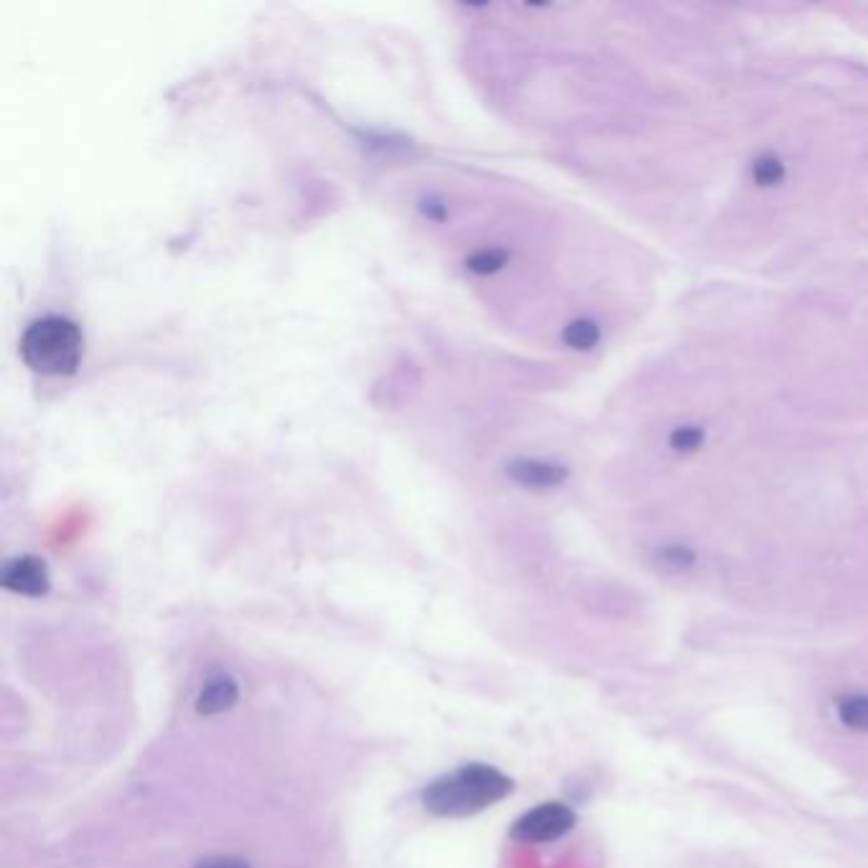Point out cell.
I'll return each mask as SVG.
<instances>
[{
    "instance_id": "cell-1",
    "label": "cell",
    "mask_w": 868,
    "mask_h": 868,
    "mask_svg": "<svg viewBox=\"0 0 868 868\" xmlns=\"http://www.w3.org/2000/svg\"><path fill=\"white\" fill-rule=\"evenodd\" d=\"M512 779L489 764H464L423 790V805L438 818H469L512 792Z\"/></svg>"
},
{
    "instance_id": "cell-2",
    "label": "cell",
    "mask_w": 868,
    "mask_h": 868,
    "mask_svg": "<svg viewBox=\"0 0 868 868\" xmlns=\"http://www.w3.org/2000/svg\"><path fill=\"white\" fill-rule=\"evenodd\" d=\"M84 357L82 329L64 316H41L21 336V359L28 370L46 377L77 375Z\"/></svg>"
},
{
    "instance_id": "cell-3",
    "label": "cell",
    "mask_w": 868,
    "mask_h": 868,
    "mask_svg": "<svg viewBox=\"0 0 868 868\" xmlns=\"http://www.w3.org/2000/svg\"><path fill=\"white\" fill-rule=\"evenodd\" d=\"M576 825V812L563 802H545L535 810L525 812L515 825H512V838L522 843H548L558 840Z\"/></svg>"
},
{
    "instance_id": "cell-4",
    "label": "cell",
    "mask_w": 868,
    "mask_h": 868,
    "mask_svg": "<svg viewBox=\"0 0 868 868\" xmlns=\"http://www.w3.org/2000/svg\"><path fill=\"white\" fill-rule=\"evenodd\" d=\"M0 581L8 591L21 596H44L49 591V571L36 555H18L8 560L0 573Z\"/></svg>"
},
{
    "instance_id": "cell-5",
    "label": "cell",
    "mask_w": 868,
    "mask_h": 868,
    "mask_svg": "<svg viewBox=\"0 0 868 868\" xmlns=\"http://www.w3.org/2000/svg\"><path fill=\"white\" fill-rule=\"evenodd\" d=\"M507 476L515 479L517 484H522V487L550 489L566 482L568 471L558 464H550V461L517 459L507 466Z\"/></svg>"
},
{
    "instance_id": "cell-6",
    "label": "cell",
    "mask_w": 868,
    "mask_h": 868,
    "mask_svg": "<svg viewBox=\"0 0 868 868\" xmlns=\"http://www.w3.org/2000/svg\"><path fill=\"white\" fill-rule=\"evenodd\" d=\"M237 695H240V690H237L235 678H230V675H214V678H209L207 683H204L202 693L196 698V711L202 713V716L230 711L237 703Z\"/></svg>"
},
{
    "instance_id": "cell-7",
    "label": "cell",
    "mask_w": 868,
    "mask_h": 868,
    "mask_svg": "<svg viewBox=\"0 0 868 868\" xmlns=\"http://www.w3.org/2000/svg\"><path fill=\"white\" fill-rule=\"evenodd\" d=\"M599 324L591 319H576L563 329V344L578 352H586V349H594L599 344Z\"/></svg>"
},
{
    "instance_id": "cell-8",
    "label": "cell",
    "mask_w": 868,
    "mask_h": 868,
    "mask_svg": "<svg viewBox=\"0 0 868 868\" xmlns=\"http://www.w3.org/2000/svg\"><path fill=\"white\" fill-rule=\"evenodd\" d=\"M838 716L848 728L868 734V695H848L840 700Z\"/></svg>"
},
{
    "instance_id": "cell-9",
    "label": "cell",
    "mask_w": 868,
    "mask_h": 868,
    "mask_svg": "<svg viewBox=\"0 0 868 868\" xmlns=\"http://www.w3.org/2000/svg\"><path fill=\"white\" fill-rule=\"evenodd\" d=\"M504 263H507V252L499 250V247H482V250H476L474 255H469L466 268L476 275H492L497 273V270H502Z\"/></svg>"
},
{
    "instance_id": "cell-10",
    "label": "cell",
    "mask_w": 868,
    "mask_h": 868,
    "mask_svg": "<svg viewBox=\"0 0 868 868\" xmlns=\"http://www.w3.org/2000/svg\"><path fill=\"white\" fill-rule=\"evenodd\" d=\"M751 176L759 186H774L784 179V163L777 156H759L751 166Z\"/></svg>"
},
{
    "instance_id": "cell-11",
    "label": "cell",
    "mask_w": 868,
    "mask_h": 868,
    "mask_svg": "<svg viewBox=\"0 0 868 868\" xmlns=\"http://www.w3.org/2000/svg\"><path fill=\"white\" fill-rule=\"evenodd\" d=\"M706 441V433L698 426H680L670 433V446L678 451V454H693L703 446Z\"/></svg>"
},
{
    "instance_id": "cell-12",
    "label": "cell",
    "mask_w": 868,
    "mask_h": 868,
    "mask_svg": "<svg viewBox=\"0 0 868 868\" xmlns=\"http://www.w3.org/2000/svg\"><path fill=\"white\" fill-rule=\"evenodd\" d=\"M662 560H665V563H670V566H675V568H683V566H690L695 558H693V550L690 548L675 545V548L662 550Z\"/></svg>"
},
{
    "instance_id": "cell-13",
    "label": "cell",
    "mask_w": 868,
    "mask_h": 868,
    "mask_svg": "<svg viewBox=\"0 0 868 868\" xmlns=\"http://www.w3.org/2000/svg\"><path fill=\"white\" fill-rule=\"evenodd\" d=\"M196 868H250V863L235 856H212L196 863Z\"/></svg>"
},
{
    "instance_id": "cell-14",
    "label": "cell",
    "mask_w": 868,
    "mask_h": 868,
    "mask_svg": "<svg viewBox=\"0 0 868 868\" xmlns=\"http://www.w3.org/2000/svg\"><path fill=\"white\" fill-rule=\"evenodd\" d=\"M423 212H426L428 217H433V219L446 217V209H443V204H436V202H431V207H423Z\"/></svg>"
}]
</instances>
